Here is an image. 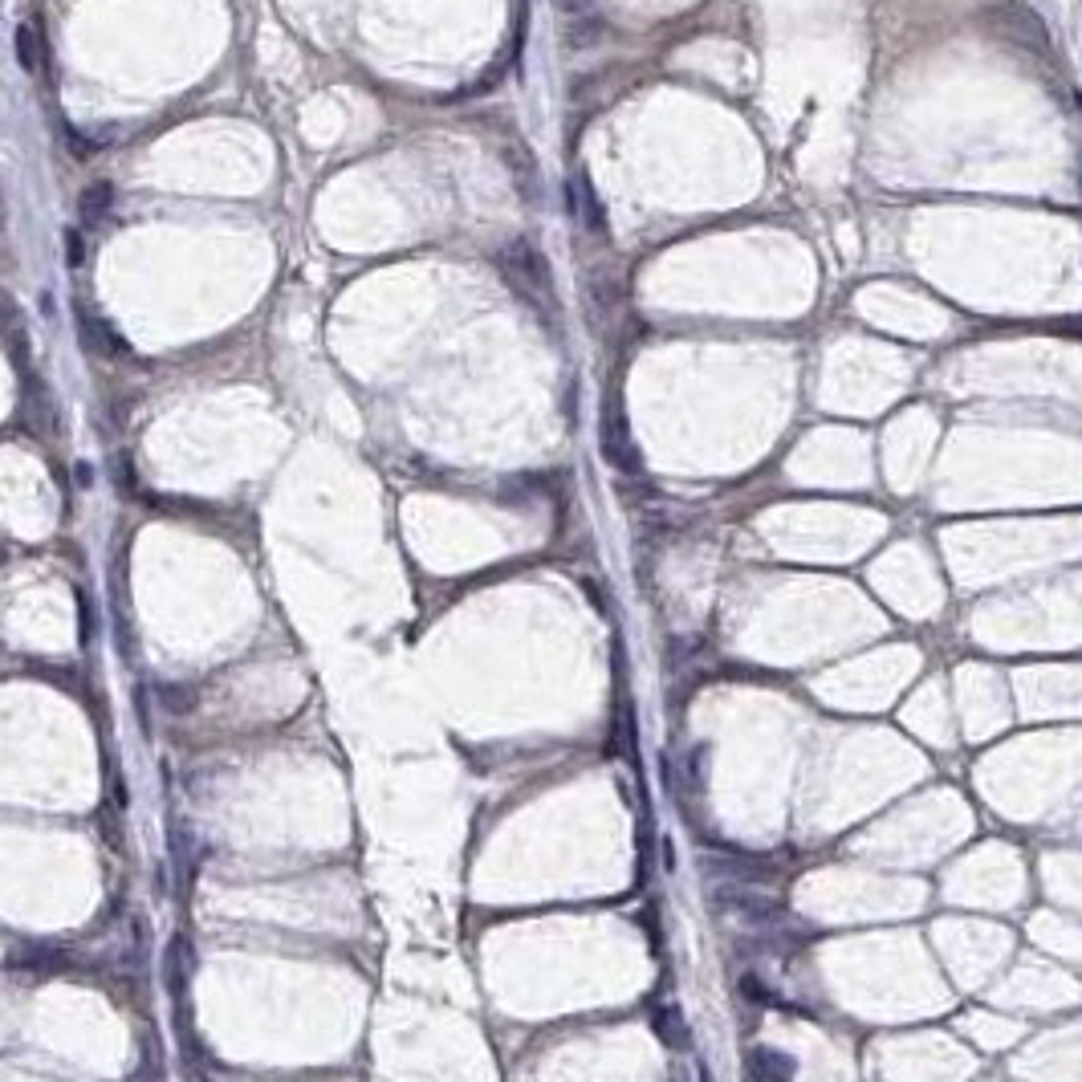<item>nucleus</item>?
<instances>
[{"label": "nucleus", "mask_w": 1082, "mask_h": 1082, "mask_svg": "<svg viewBox=\"0 0 1082 1082\" xmlns=\"http://www.w3.org/2000/svg\"><path fill=\"white\" fill-rule=\"evenodd\" d=\"M745 1074H749V1082H794L798 1058L786 1050H773V1046H757L745 1058Z\"/></svg>", "instance_id": "obj_1"}, {"label": "nucleus", "mask_w": 1082, "mask_h": 1082, "mask_svg": "<svg viewBox=\"0 0 1082 1082\" xmlns=\"http://www.w3.org/2000/svg\"><path fill=\"white\" fill-rule=\"evenodd\" d=\"M655 1034H664L668 1038V1046H688V1026H684V1017H676V1013H655Z\"/></svg>", "instance_id": "obj_2"}, {"label": "nucleus", "mask_w": 1082, "mask_h": 1082, "mask_svg": "<svg viewBox=\"0 0 1082 1082\" xmlns=\"http://www.w3.org/2000/svg\"><path fill=\"white\" fill-rule=\"evenodd\" d=\"M688 777H696V794H704V786H708V745L688 753Z\"/></svg>", "instance_id": "obj_3"}, {"label": "nucleus", "mask_w": 1082, "mask_h": 1082, "mask_svg": "<svg viewBox=\"0 0 1082 1082\" xmlns=\"http://www.w3.org/2000/svg\"><path fill=\"white\" fill-rule=\"evenodd\" d=\"M741 993H745L749 1001H761V1005L769 1001V989H765V985H761V981H757L753 973H745V981H741Z\"/></svg>", "instance_id": "obj_4"}, {"label": "nucleus", "mask_w": 1082, "mask_h": 1082, "mask_svg": "<svg viewBox=\"0 0 1082 1082\" xmlns=\"http://www.w3.org/2000/svg\"><path fill=\"white\" fill-rule=\"evenodd\" d=\"M700 1082H712V1070H708L704 1062H700Z\"/></svg>", "instance_id": "obj_5"}]
</instances>
